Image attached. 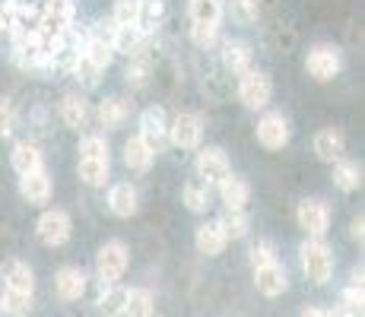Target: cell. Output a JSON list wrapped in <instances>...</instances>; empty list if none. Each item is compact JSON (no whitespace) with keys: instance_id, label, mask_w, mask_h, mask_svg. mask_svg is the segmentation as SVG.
Wrapping results in <instances>:
<instances>
[{"instance_id":"cell-1","label":"cell","mask_w":365,"mask_h":317,"mask_svg":"<svg viewBox=\"0 0 365 317\" xmlns=\"http://www.w3.org/2000/svg\"><path fill=\"white\" fill-rule=\"evenodd\" d=\"M299 260H302L305 276L312 279L314 286L331 283V276H334V254H331V248H327L324 241H321V238H308V241L299 248Z\"/></svg>"},{"instance_id":"cell-2","label":"cell","mask_w":365,"mask_h":317,"mask_svg":"<svg viewBox=\"0 0 365 317\" xmlns=\"http://www.w3.org/2000/svg\"><path fill=\"white\" fill-rule=\"evenodd\" d=\"M194 172H197L200 185H207L210 190H213L232 175V165H229L226 152H222L220 146H207V150H200L197 159H194Z\"/></svg>"},{"instance_id":"cell-3","label":"cell","mask_w":365,"mask_h":317,"mask_svg":"<svg viewBox=\"0 0 365 317\" xmlns=\"http://www.w3.org/2000/svg\"><path fill=\"white\" fill-rule=\"evenodd\" d=\"M128 248L124 241H105L99 254H96V276L102 279V286H115L128 270Z\"/></svg>"},{"instance_id":"cell-4","label":"cell","mask_w":365,"mask_h":317,"mask_svg":"<svg viewBox=\"0 0 365 317\" xmlns=\"http://www.w3.org/2000/svg\"><path fill=\"white\" fill-rule=\"evenodd\" d=\"M270 95H273V83L264 70H248V73H242V80H238V98H242L245 108H251V111L267 108Z\"/></svg>"},{"instance_id":"cell-5","label":"cell","mask_w":365,"mask_h":317,"mask_svg":"<svg viewBox=\"0 0 365 317\" xmlns=\"http://www.w3.org/2000/svg\"><path fill=\"white\" fill-rule=\"evenodd\" d=\"M35 232H38L41 244H48V248H64V244L70 241L73 225H70V216L64 213V209H45L38 225H35Z\"/></svg>"},{"instance_id":"cell-6","label":"cell","mask_w":365,"mask_h":317,"mask_svg":"<svg viewBox=\"0 0 365 317\" xmlns=\"http://www.w3.org/2000/svg\"><path fill=\"white\" fill-rule=\"evenodd\" d=\"M296 219H299V229H305L308 238H324L327 225H331V209H327L324 200H318V197H308V200L299 203Z\"/></svg>"},{"instance_id":"cell-7","label":"cell","mask_w":365,"mask_h":317,"mask_svg":"<svg viewBox=\"0 0 365 317\" xmlns=\"http://www.w3.org/2000/svg\"><path fill=\"white\" fill-rule=\"evenodd\" d=\"M140 140L150 146L153 156L168 143V118L159 105H150V108L140 115Z\"/></svg>"},{"instance_id":"cell-8","label":"cell","mask_w":365,"mask_h":317,"mask_svg":"<svg viewBox=\"0 0 365 317\" xmlns=\"http://www.w3.org/2000/svg\"><path fill=\"white\" fill-rule=\"evenodd\" d=\"M305 67L318 83H327V80H334V76L340 73L343 61H340V51H336L334 45H314L312 51H308Z\"/></svg>"},{"instance_id":"cell-9","label":"cell","mask_w":365,"mask_h":317,"mask_svg":"<svg viewBox=\"0 0 365 317\" xmlns=\"http://www.w3.org/2000/svg\"><path fill=\"white\" fill-rule=\"evenodd\" d=\"M203 137V124L197 115H178L172 124H168V143L178 146V150H197Z\"/></svg>"},{"instance_id":"cell-10","label":"cell","mask_w":365,"mask_h":317,"mask_svg":"<svg viewBox=\"0 0 365 317\" xmlns=\"http://www.w3.org/2000/svg\"><path fill=\"white\" fill-rule=\"evenodd\" d=\"M257 143L264 150H283L289 143V121H286L279 111H270L257 121Z\"/></svg>"},{"instance_id":"cell-11","label":"cell","mask_w":365,"mask_h":317,"mask_svg":"<svg viewBox=\"0 0 365 317\" xmlns=\"http://www.w3.org/2000/svg\"><path fill=\"white\" fill-rule=\"evenodd\" d=\"M255 286H257V292H261V295H267V298L283 295L286 289H289L286 266L279 264V260H273V264H267V266H257V270H255Z\"/></svg>"},{"instance_id":"cell-12","label":"cell","mask_w":365,"mask_h":317,"mask_svg":"<svg viewBox=\"0 0 365 317\" xmlns=\"http://www.w3.org/2000/svg\"><path fill=\"white\" fill-rule=\"evenodd\" d=\"M314 156L321 162H340L346 156V137H343L336 127H324V130H318V137H314Z\"/></svg>"},{"instance_id":"cell-13","label":"cell","mask_w":365,"mask_h":317,"mask_svg":"<svg viewBox=\"0 0 365 317\" xmlns=\"http://www.w3.org/2000/svg\"><path fill=\"white\" fill-rule=\"evenodd\" d=\"M0 276H4V289H10V292H26V295L35 292V273L23 260H6L0 266Z\"/></svg>"},{"instance_id":"cell-14","label":"cell","mask_w":365,"mask_h":317,"mask_svg":"<svg viewBox=\"0 0 365 317\" xmlns=\"http://www.w3.org/2000/svg\"><path fill=\"white\" fill-rule=\"evenodd\" d=\"M19 194H23V200L32 203V207L48 203V197H51V178H48L45 168H38V172H32V175H23V178H19Z\"/></svg>"},{"instance_id":"cell-15","label":"cell","mask_w":365,"mask_h":317,"mask_svg":"<svg viewBox=\"0 0 365 317\" xmlns=\"http://www.w3.org/2000/svg\"><path fill=\"white\" fill-rule=\"evenodd\" d=\"M54 289H58V295L64 301L83 298V292H86V273L80 266H61L58 276H54Z\"/></svg>"},{"instance_id":"cell-16","label":"cell","mask_w":365,"mask_h":317,"mask_svg":"<svg viewBox=\"0 0 365 317\" xmlns=\"http://www.w3.org/2000/svg\"><path fill=\"white\" fill-rule=\"evenodd\" d=\"M128 115H130V102L121 95L105 98V102H99V108H96V121H99L105 130H118V127L128 121Z\"/></svg>"},{"instance_id":"cell-17","label":"cell","mask_w":365,"mask_h":317,"mask_svg":"<svg viewBox=\"0 0 365 317\" xmlns=\"http://www.w3.org/2000/svg\"><path fill=\"white\" fill-rule=\"evenodd\" d=\"M137 187L130 185V181H121V185H111L108 190V209L115 216H121V219H130L133 213H137Z\"/></svg>"},{"instance_id":"cell-18","label":"cell","mask_w":365,"mask_h":317,"mask_svg":"<svg viewBox=\"0 0 365 317\" xmlns=\"http://www.w3.org/2000/svg\"><path fill=\"white\" fill-rule=\"evenodd\" d=\"M10 162H13V168H16L19 178H23V175L38 172V168H45V165H41V150L35 143H29V140H19V143L13 146Z\"/></svg>"},{"instance_id":"cell-19","label":"cell","mask_w":365,"mask_h":317,"mask_svg":"<svg viewBox=\"0 0 365 317\" xmlns=\"http://www.w3.org/2000/svg\"><path fill=\"white\" fill-rule=\"evenodd\" d=\"M194 244H197L200 254H207V257H216V254L226 251V235H222V229L216 222H203L197 225V232H194Z\"/></svg>"},{"instance_id":"cell-20","label":"cell","mask_w":365,"mask_h":317,"mask_svg":"<svg viewBox=\"0 0 365 317\" xmlns=\"http://www.w3.org/2000/svg\"><path fill=\"white\" fill-rule=\"evenodd\" d=\"M89 115H93V111H89V102L80 93H67L64 95V102H61V118H64L67 127L80 130V127H86Z\"/></svg>"},{"instance_id":"cell-21","label":"cell","mask_w":365,"mask_h":317,"mask_svg":"<svg viewBox=\"0 0 365 317\" xmlns=\"http://www.w3.org/2000/svg\"><path fill=\"white\" fill-rule=\"evenodd\" d=\"M220 197H222V203H226V209H245V203H248V197H251V187L245 178L229 175L220 185Z\"/></svg>"},{"instance_id":"cell-22","label":"cell","mask_w":365,"mask_h":317,"mask_svg":"<svg viewBox=\"0 0 365 317\" xmlns=\"http://www.w3.org/2000/svg\"><path fill=\"white\" fill-rule=\"evenodd\" d=\"M222 67L232 70V73H248L251 70V48L245 41H226L222 45Z\"/></svg>"},{"instance_id":"cell-23","label":"cell","mask_w":365,"mask_h":317,"mask_svg":"<svg viewBox=\"0 0 365 317\" xmlns=\"http://www.w3.org/2000/svg\"><path fill=\"white\" fill-rule=\"evenodd\" d=\"M187 13H191V26H220L222 4L220 0H191Z\"/></svg>"},{"instance_id":"cell-24","label":"cell","mask_w":365,"mask_h":317,"mask_svg":"<svg viewBox=\"0 0 365 317\" xmlns=\"http://www.w3.org/2000/svg\"><path fill=\"white\" fill-rule=\"evenodd\" d=\"M124 165H128L130 172H146V168L153 165L150 146H146L140 137H130L128 143H124Z\"/></svg>"},{"instance_id":"cell-25","label":"cell","mask_w":365,"mask_h":317,"mask_svg":"<svg viewBox=\"0 0 365 317\" xmlns=\"http://www.w3.org/2000/svg\"><path fill=\"white\" fill-rule=\"evenodd\" d=\"M163 16H165V0H140V13H137L140 35H150L163 23Z\"/></svg>"},{"instance_id":"cell-26","label":"cell","mask_w":365,"mask_h":317,"mask_svg":"<svg viewBox=\"0 0 365 317\" xmlns=\"http://www.w3.org/2000/svg\"><path fill=\"white\" fill-rule=\"evenodd\" d=\"M334 185L343 190V194H353L356 187L362 185V168L349 159H340L334 162Z\"/></svg>"},{"instance_id":"cell-27","label":"cell","mask_w":365,"mask_h":317,"mask_svg":"<svg viewBox=\"0 0 365 317\" xmlns=\"http://www.w3.org/2000/svg\"><path fill=\"white\" fill-rule=\"evenodd\" d=\"M216 225L222 229V235H226V241H229V238H245V235H248L251 219H248V213H245V209H226V213L216 219Z\"/></svg>"},{"instance_id":"cell-28","label":"cell","mask_w":365,"mask_h":317,"mask_svg":"<svg viewBox=\"0 0 365 317\" xmlns=\"http://www.w3.org/2000/svg\"><path fill=\"white\" fill-rule=\"evenodd\" d=\"M124 305H128V289L108 286L99 298V314L102 317H124Z\"/></svg>"},{"instance_id":"cell-29","label":"cell","mask_w":365,"mask_h":317,"mask_svg":"<svg viewBox=\"0 0 365 317\" xmlns=\"http://www.w3.org/2000/svg\"><path fill=\"white\" fill-rule=\"evenodd\" d=\"M76 172H80V178L89 187H105V181H108V159H80Z\"/></svg>"},{"instance_id":"cell-30","label":"cell","mask_w":365,"mask_h":317,"mask_svg":"<svg viewBox=\"0 0 365 317\" xmlns=\"http://www.w3.org/2000/svg\"><path fill=\"white\" fill-rule=\"evenodd\" d=\"M229 16L238 26H255L261 19V0H229Z\"/></svg>"},{"instance_id":"cell-31","label":"cell","mask_w":365,"mask_h":317,"mask_svg":"<svg viewBox=\"0 0 365 317\" xmlns=\"http://www.w3.org/2000/svg\"><path fill=\"white\" fill-rule=\"evenodd\" d=\"M0 311H4L6 317H26L32 311V295L4 289V295H0Z\"/></svg>"},{"instance_id":"cell-32","label":"cell","mask_w":365,"mask_h":317,"mask_svg":"<svg viewBox=\"0 0 365 317\" xmlns=\"http://www.w3.org/2000/svg\"><path fill=\"white\" fill-rule=\"evenodd\" d=\"M124 317H153V295L146 289H128Z\"/></svg>"},{"instance_id":"cell-33","label":"cell","mask_w":365,"mask_h":317,"mask_svg":"<svg viewBox=\"0 0 365 317\" xmlns=\"http://www.w3.org/2000/svg\"><path fill=\"white\" fill-rule=\"evenodd\" d=\"M185 203H187V209H191V213H207V209H210V187L200 185L197 178L187 181V185H185Z\"/></svg>"},{"instance_id":"cell-34","label":"cell","mask_w":365,"mask_h":317,"mask_svg":"<svg viewBox=\"0 0 365 317\" xmlns=\"http://www.w3.org/2000/svg\"><path fill=\"white\" fill-rule=\"evenodd\" d=\"M137 13H140V0H115V13H111V23H115L118 29L137 26Z\"/></svg>"},{"instance_id":"cell-35","label":"cell","mask_w":365,"mask_h":317,"mask_svg":"<svg viewBox=\"0 0 365 317\" xmlns=\"http://www.w3.org/2000/svg\"><path fill=\"white\" fill-rule=\"evenodd\" d=\"M70 70H73V73H76V80H80L86 89H96V86H99V80H102V70L96 67L93 61H86V58H83V51H80V58L73 61V67H70Z\"/></svg>"},{"instance_id":"cell-36","label":"cell","mask_w":365,"mask_h":317,"mask_svg":"<svg viewBox=\"0 0 365 317\" xmlns=\"http://www.w3.org/2000/svg\"><path fill=\"white\" fill-rule=\"evenodd\" d=\"M146 76H150V54L146 51H137L133 58L128 61V83L130 86H143Z\"/></svg>"},{"instance_id":"cell-37","label":"cell","mask_w":365,"mask_h":317,"mask_svg":"<svg viewBox=\"0 0 365 317\" xmlns=\"http://www.w3.org/2000/svg\"><path fill=\"white\" fill-rule=\"evenodd\" d=\"M80 159H108V143L102 133H89L80 140Z\"/></svg>"},{"instance_id":"cell-38","label":"cell","mask_w":365,"mask_h":317,"mask_svg":"<svg viewBox=\"0 0 365 317\" xmlns=\"http://www.w3.org/2000/svg\"><path fill=\"white\" fill-rule=\"evenodd\" d=\"M343 305L353 308V311H362V270H353V276H349V286L343 292Z\"/></svg>"},{"instance_id":"cell-39","label":"cell","mask_w":365,"mask_h":317,"mask_svg":"<svg viewBox=\"0 0 365 317\" xmlns=\"http://www.w3.org/2000/svg\"><path fill=\"white\" fill-rule=\"evenodd\" d=\"M277 260V248H273L270 241H257V244H251V266H267V264H273Z\"/></svg>"},{"instance_id":"cell-40","label":"cell","mask_w":365,"mask_h":317,"mask_svg":"<svg viewBox=\"0 0 365 317\" xmlns=\"http://www.w3.org/2000/svg\"><path fill=\"white\" fill-rule=\"evenodd\" d=\"M216 32H220V26H191V38H194V45H200V48L213 45Z\"/></svg>"},{"instance_id":"cell-41","label":"cell","mask_w":365,"mask_h":317,"mask_svg":"<svg viewBox=\"0 0 365 317\" xmlns=\"http://www.w3.org/2000/svg\"><path fill=\"white\" fill-rule=\"evenodd\" d=\"M10 124H13V105H10V98L0 95V137L10 130Z\"/></svg>"},{"instance_id":"cell-42","label":"cell","mask_w":365,"mask_h":317,"mask_svg":"<svg viewBox=\"0 0 365 317\" xmlns=\"http://www.w3.org/2000/svg\"><path fill=\"white\" fill-rule=\"evenodd\" d=\"M349 229H353V232H349V235H353L356 241H362V216H356V219H353V225H349Z\"/></svg>"},{"instance_id":"cell-43","label":"cell","mask_w":365,"mask_h":317,"mask_svg":"<svg viewBox=\"0 0 365 317\" xmlns=\"http://www.w3.org/2000/svg\"><path fill=\"white\" fill-rule=\"evenodd\" d=\"M302 317H327V308H305Z\"/></svg>"},{"instance_id":"cell-44","label":"cell","mask_w":365,"mask_h":317,"mask_svg":"<svg viewBox=\"0 0 365 317\" xmlns=\"http://www.w3.org/2000/svg\"><path fill=\"white\" fill-rule=\"evenodd\" d=\"M0 317H4V311H0Z\"/></svg>"}]
</instances>
